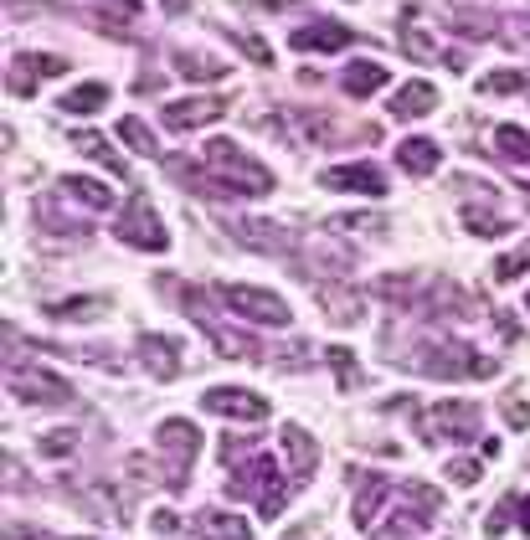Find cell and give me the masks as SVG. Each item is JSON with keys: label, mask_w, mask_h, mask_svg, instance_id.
I'll return each instance as SVG.
<instances>
[{"label": "cell", "mask_w": 530, "mask_h": 540, "mask_svg": "<svg viewBox=\"0 0 530 540\" xmlns=\"http://www.w3.org/2000/svg\"><path fill=\"white\" fill-rule=\"evenodd\" d=\"M505 417H510V427H530V402L510 396V402H505Z\"/></svg>", "instance_id": "obj_35"}, {"label": "cell", "mask_w": 530, "mask_h": 540, "mask_svg": "<svg viewBox=\"0 0 530 540\" xmlns=\"http://www.w3.org/2000/svg\"><path fill=\"white\" fill-rule=\"evenodd\" d=\"M222 114H227V98H181V103L165 108V124L170 129H201Z\"/></svg>", "instance_id": "obj_10"}, {"label": "cell", "mask_w": 530, "mask_h": 540, "mask_svg": "<svg viewBox=\"0 0 530 540\" xmlns=\"http://www.w3.org/2000/svg\"><path fill=\"white\" fill-rule=\"evenodd\" d=\"M510 26H515V31H505V42H520V47H530V16H515Z\"/></svg>", "instance_id": "obj_36"}, {"label": "cell", "mask_w": 530, "mask_h": 540, "mask_svg": "<svg viewBox=\"0 0 530 540\" xmlns=\"http://www.w3.org/2000/svg\"><path fill=\"white\" fill-rule=\"evenodd\" d=\"M443 21H453V31H464V36H494V16L474 6H453Z\"/></svg>", "instance_id": "obj_23"}, {"label": "cell", "mask_w": 530, "mask_h": 540, "mask_svg": "<svg viewBox=\"0 0 530 540\" xmlns=\"http://www.w3.org/2000/svg\"><path fill=\"white\" fill-rule=\"evenodd\" d=\"M119 139L129 144L134 155H160V144H155V134L145 129V119H119Z\"/></svg>", "instance_id": "obj_24"}, {"label": "cell", "mask_w": 530, "mask_h": 540, "mask_svg": "<svg viewBox=\"0 0 530 540\" xmlns=\"http://www.w3.org/2000/svg\"><path fill=\"white\" fill-rule=\"evenodd\" d=\"M11 386L21 391V402H42V407L73 402V386L62 376H47V371H11Z\"/></svg>", "instance_id": "obj_8"}, {"label": "cell", "mask_w": 530, "mask_h": 540, "mask_svg": "<svg viewBox=\"0 0 530 540\" xmlns=\"http://www.w3.org/2000/svg\"><path fill=\"white\" fill-rule=\"evenodd\" d=\"M320 186L350 191V196H386V175L376 165H335V170H320Z\"/></svg>", "instance_id": "obj_7"}, {"label": "cell", "mask_w": 530, "mask_h": 540, "mask_svg": "<svg viewBox=\"0 0 530 540\" xmlns=\"http://www.w3.org/2000/svg\"><path fill=\"white\" fill-rule=\"evenodd\" d=\"M520 273H530V242L515 247V252H505V258L494 263V278H500V283H515Z\"/></svg>", "instance_id": "obj_29"}, {"label": "cell", "mask_w": 530, "mask_h": 540, "mask_svg": "<svg viewBox=\"0 0 530 540\" xmlns=\"http://www.w3.org/2000/svg\"><path fill=\"white\" fill-rule=\"evenodd\" d=\"M402 47H407L412 62H433L438 57V47L428 42V31H422V26H402Z\"/></svg>", "instance_id": "obj_30"}, {"label": "cell", "mask_w": 530, "mask_h": 540, "mask_svg": "<svg viewBox=\"0 0 530 540\" xmlns=\"http://www.w3.org/2000/svg\"><path fill=\"white\" fill-rule=\"evenodd\" d=\"M201 160H206V170L217 175L222 186H232L237 196H268V191H273V170L258 165L253 155H242L232 139H211L206 150H201Z\"/></svg>", "instance_id": "obj_1"}, {"label": "cell", "mask_w": 530, "mask_h": 540, "mask_svg": "<svg viewBox=\"0 0 530 540\" xmlns=\"http://www.w3.org/2000/svg\"><path fill=\"white\" fill-rule=\"evenodd\" d=\"M196 530H201V540H253V525L237 515H222V510H206L196 520Z\"/></svg>", "instance_id": "obj_17"}, {"label": "cell", "mask_w": 530, "mask_h": 540, "mask_svg": "<svg viewBox=\"0 0 530 540\" xmlns=\"http://www.w3.org/2000/svg\"><path fill=\"white\" fill-rule=\"evenodd\" d=\"M109 309V299H62V304H47L52 319H93Z\"/></svg>", "instance_id": "obj_27"}, {"label": "cell", "mask_w": 530, "mask_h": 540, "mask_svg": "<svg viewBox=\"0 0 530 540\" xmlns=\"http://www.w3.org/2000/svg\"><path fill=\"white\" fill-rule=\"evenodd\" d=\"M479 407L474 402H448V396H443V402L428 412V417H422V438H428V443H469L474 438V427H479Z\"/></svg>", "instance_id": "obj_4"}, {"label": "cell", "mask_w": 530, "mask_h": 540, "mask_svg": "<svg viewBox=\"0 0 530 540\" xmlns=\"http://www.w3.org/2000/svg\"><path fill=\"white\" fill-rule=\"evenodd\" d=\"M62 191H67V201H83V206H93V211H109V206H114V191L98 186V180H83V175H78V180L67 175Z\"/></svg>", "instance_id": "obj_20"}, {"label": "cell", "mask_w": 530, "mask_h": 540, "mask_svg": "<svg viewBox=\"0 0 530 540\" xmlns=\"http://www.w3.org/2000/svg\"><path fill=\"white\" fill-rule=\"evenodd\" d=\"M21 62L37 67V78H62V72H67V62L52 57V52H21Z\"/></svg>", "instance_id": "obj_31"}, {"label": "cell", "mask_w": 530, "mask_h": 540, "mask_svg": "<svg viewBox=\"0 0 530 540\" xmlns=\"http://www.w3.org/2000/svg\"><path fill=\"white\" fill-rule=\"evenodd\" d=\"M73 443H78V432H67V427H57V432H47V438H42V453H73Z\"/></svg>", "instance_id": "obj_34"}, {"label": "cell", "mask_w": 530, "mask_h": 540, "mask_svg": "<svg viewBox=\"0 0 530 540\" xmlns=\"http://www.w3.org/2000/svg\"><path fill=\"white\" fill-rule=\"evenodd\" d=\"M314 299H320L325 309H330V319L335 324H356L361 319V294H356V288H340V283H320V288H314Z\"/></svg>", "instance_id": "obj_13"}, {"label": "cell", "mask_w": 530, "mask_h": 540, "mask_svg": "<svg viewBox=\"0 0 530 540\" xmlns=\"http://www.w3.org/2000/svg\"><path fill=\"white\" fill-rule=\"evenodd\" d=\"M155 530H160V535H175V515L160 510V515H155Z\"/></svg>", "instance_id": "obj_38"}, {"label": "cell", "mask_w": 530, "mask_h": 540, "mask_svg": "<svg viewBox=\"0 0 530 540\" xmlns=\"http://www.w3.org/2000/svg\"><path fill=\"white\" fill-rule=\"evenodd\" d=\"M350 479H361V494H356V525H371L376 510H381V499H392L397 489L386 484L381 474H350Z\"/></svg>", "instance_id": "obj_16"}, {"label": "cell", "mask_w": 530, "mask_h": 540, "mask_svg": "<svg viewBox=\"0 0 530 540\" xmlns=\"http://www.w3.org/2000/svg\"><path fill=\"white\" fill-rule=\"evenodd\" d=\"M464 222H469V232H479V237H505V232H510V222H505V216L479 211V206H469V211H464Z\"/></svg>", "instance_id": "obj_28"}, {"label": "cell", "mask_w": 530, "mask_h": 540, "mask_svg": "<svg viewBox=\"0 0 530 540\" xmlns=\"http://www.w3.org/2000/svg\"><path fill=\"white\" fill-rule=\"evenodd\" d=\"M201 407L217 412V417H242V422H263L268 417V402L258 391H247V386H211L201 396Z\"/></svg>", "instance_id": "obj_6"}, {"label": "cell", "mask_w": 530, "mask_h": 540, "mask_svg": "<svg viewBox=\"0 0 530 540\" xmlns=\"http://www.w3.org/2000/svg\"><path fill=\"white\" fill-rule=\"evenodd\" d=\"M433 108H438V88L422 83V78H412V83H402L392 93V114L397 119H422V114H433Z\"/></svg>", "instance_id": "obj_12"}, {"label": "cell", "mask_w": 530, "mask_h": 540, "mask_svg": "<svg viewBox=\"0 0 530 540\" xmlns=\"http://www.w3.org/2000/svg\"><path fill=\"white\" fill-rule=\"evenodd\" d=\"M350 42H356V26H345V21H314V26L294 31V47L299 52H340Z\"/></svg>", "instance_id": "obj_9"}, {"label": "cell", "mask_w": 530, "mask_h": 540, "mask_svg": "<svg viewBox=\"0 0 530 540\" xmlns=\"http://www.w3.org/2000/svg\"><path fill=\"white\" fill-rule=\"evenodd\" d=\"M165 11H186V0H165Z\"/></svg>", "instance_id": "obj_39"}, {"label": "cell", "mask_w": 530, "mask_h": 540, "mask_svg": "<svg viewBox=\"0 0 530 540\" xmlns=\"http://www.w3.org/2000/svg\"><path fill=\"white\" fill-rule=\"evenodd\" d=\"M278 443H284V453H289V463H294V484H304V479L314 474V468H320V443H314L304 427H294V422H289Z\"/></svg>", "instance_id": "obj_11"}, {"label": "cell", "mask_w": 530, "mask_h": 540, "mask_svg": "<svg viewBox=\"0 0 530 540\" xmlns=\"http://www.w3.org/2000/svg\"><path fill=\"white\" fill-rule=\"evenodd\" d=\"M114 232H119L129 247H145V252H165V247H170V237H165V227H160L150 196H129V206H124V216L114 222Z\"/></svg>", "instance_id": "obj_5"}, {"label": "cell", "mask_w": 530, "mask_h": 540, "mask_svg": "<svg viewBox=\"0 0 530 540\" xmlns=\"http://www.w3.org/2000/svg\"><path fill=\"white\" fill-rule=\"evenodd\" d=\"M175 62H181V67H175V72H181V78H201V83H211V78H227V67L217 62V57H201V52H175Z\"/></svg>", "instance_id": "obj_22"}, {"label": "cell", "mask_w": 530, "mask_h": 540, "mask_svg": "<svg viewBox=\"0 0 530 540\" xmlns=\"http://www.w3.org/2000/svg\"><path fill=\"white\" fill-rule=\"evenodd\" d=\"M139 350H145V366L160 376V381H170V376H181V345L175 340H165V335H139Z\"/></svg>", "instance_id": "obj_14"}, {"label": "cell", "mask_w": 530, "mask_h": 540, "mask_svg": "<svg viewBox=\"0 0 530 540\" xmlns=\"http://www.w3.org/2000/svg\"><path fill=\"white\" fill-rule=\"evenodd\" d=\"M217 299L242 314V319H253V324H289V304L268 294V288H253V283H217Z\"/></svg>", "instance_id": "obj_3"}, {"label": "cell", "mask_w": 530, "mask_h": 540, "mask_svg": "<svg viewBox=\"0 0 530 540\" xmlns=\"http://www.w3.org/2000/svg\"><path fill=\"white\" fill-rule=\"evenodd\" d=\"M515 515H520L515 525H520V530L530 535V494H515Z\"/></svg>", "instance_id": "obj_37"}, {"label": "cell", "mask_w": 530, "mask_h": 540, "mask_svg": "<svg viewBox=\"0 0 530 540\" xmlns=\"http://www.w3.org/2000/svg\"><path fill=\"white\" fill-rule=\"evenodd\" d=\"M376 88H386V67H381V62H350L345 93H350V98H366V93H376Z\"/></svg>", "instance_id": "obj_19"}, {"label": "cell", "mask_w": 530, "mask_h": 540, "mask_svg": "<svg viewBox=\"0 0 530 540\" xmlns=\"http://www.w3.org/2000/svg\"><path fill=\"white\" fill-rule=\"evenodd\" d=\"M155 453L165 458V484H170V489H186V474H191V463H196V453H201V432H196V422H186V417L160 422V432H155Z\"/></svg>", "instance_id": "obj_2"}, {"label": "cell", "mask_w": 530, "mask_h": 540, "mask_svg": "<svg viewBox=\"0 0 530 540\" xmlns=\"http://www.w3.org/2000/svg\"><path fill=\"white\" fill-rule=\"evenodd\" d=\"M494 155H505V160H515V165H530V129L500 124V129H494Z\"/></svg>", "instance_id": "obj_18"}, {"label": "cell", "mask_w": 530, "mask_h": 540, "mask_svg": "<svg viewBox=\"0 0 530 540\" xmlns=\"http://www.w3.org/2000/svg\"><path fill=\"white\" fill-rule=\"evenodd\" d=\"M325 360L335 366V376H340V386L350 391V386H361V366H356V350H345V345H330L325 350Z\"/></svg>", "instance_id": "obj_26"}, {"label": "cell", "mask_w": 530, "mask_h": 540, "mask_svg": "<svg viewBox=\"0 0 530 540\" xmlns=\"http://www.w3.org/2000/svg\"><path fill=\"white\" fill-rule=\"evenodd\" d=\"M479 88H484V93H520V88H525V72H489Z\"/></svg>", "instance_id": "obj_32"}, {"label": "cell", "mask_w": 530, "mask_h": 540, "mask_svg": "<svg viewBox=\"0 0 530 540\" xmlns=\"http://www.w3.org/2000/svg\"><path fill=\"white\" fill-rule=\"evenodd\" d=\"M73 144L88 155V160H98V165H109L114 175H124V160L109 150V139H98V134H73Z\"/></svg>", "instance_id": "obj_25"}, {"label": "cell", "mask_w": 530, "mask_h": 540, "mask_svg": "<svg viewBox=\"0 0 530 540\" xmlns=\"http://www.w3.org/2000/svg\"><path fill=\"white\" fill-rule=\"evenodd\" d=\"M103 103H109V88H103V83H83V88H73V93L62 98V108H67V114H78V119L98 114Z\"/></svg>", "instance_id": "obj_21"}, {"label": "cell", "mask_w": 530, "mask_h": 540, "mask_svg": "<svg viewBox=\"0 0 530 540\" xmlns=\"http://www.w3.org/2000/svg\"><path fill=\"white\" fill-rule=\"evenodd\" d=\"M448 479H453V484H474V479H484V468H479L474 458H453V463H448Z\"/></svg>", "instance_id": "obj_33"}, {"label": "cell", "mask_w": 530, "mask_h": 540, "mask_svg": "<svg viewBox=\"0 0 530 540\" xmlns=\"http://www.w3.org/2000/svg\"><path fill=\"white\" fill-rule=\"evenodd\" d=\"M397 165L407 170V175H433L438 165H443V150L433 139H407L402 150H397Z\"/></svg>", "instance_id": "obj_15"}]
</instances>
